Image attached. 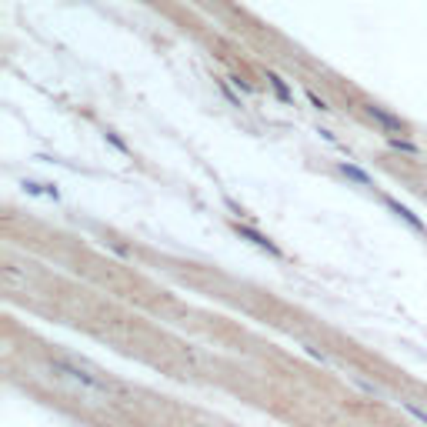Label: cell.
I'll use <instances>...</instances> for the list:
<instances>
[{
	"instance_id": "6da1fadb",
	"label": "cell",
	"mask_w": 427,
	"mask_h": 427,
	"mask_svg": "<svg viewBox=\"0 0 427 427\" xmlns=\"http://www.w3.org/2000/svg\"><path fill=\"white\" fill-rule=\"evenodd\" d=\"M50 370H54L57 381H67L74 391H84V394H107L104 381H97L93 374H87V370H80V367H74V364H67V361H54Z\"/></svg>"
}]
</instances>
